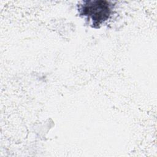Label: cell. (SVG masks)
<instances>
[{
	"mask_svg": "<svg viewBox=\"0 0 157 157\" xmlns=\"http://www.w3.org/2000/svg\"><path fill=\"white\" fill-rule=\"evenodd\" d=\"M109 2L105 1H85L82 6L80 13L91 18L93 25L99 26L109 18L111 12Z\"/></svg>",
	"mask_w": 157,
	"mask_h": 157,
	"instance_id": "6da1fadb",
	"label": "cell"
}]
</instances>
